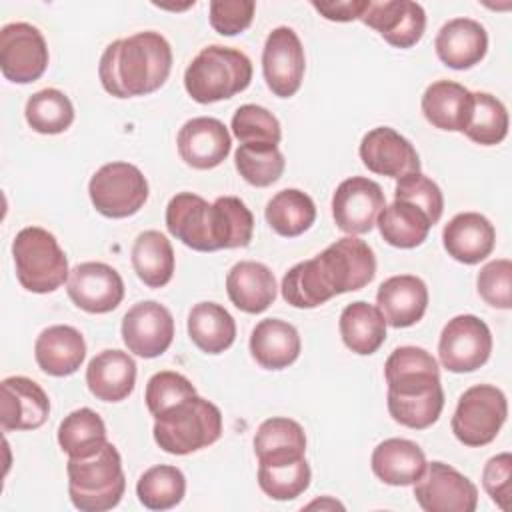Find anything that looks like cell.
Returning a JSON list of instances; mask_svg holds the SVG:
<instances>
[{"instance_id":"obj_1","label":"cell","mask_w":512,"mask_h":512,"mask_svg":"<svg viewBox=\"0 0 512 512\" xmlns=\"http://www.w3.org/2000/svg\"><path fill=\"white\" fill-rule=\"evenodd\" d=\"M374 274L372 248L356 236H344L314 258L294 264L282 278V298L294 308H316L338 294L364 288Z\"/></svg>"},{"instance_id":"obj_2","label":"cell","mask_w":512,"mask_h":512,"mask_svg":"<svg viewBox=\"0 0 512 512\" xmlns=\"http://www.w3.org/2000/svg\"><path fill=\"white\" fill-rule=\"evenodd\" d=\"M166 228L196 252L244 248L254 234V216L236 196H220L208 204L202 196L180 192L166 206Z\"/></svg>"},{"instance_id":"obj_3","label":"cell","mask_w":512,"mask_h":512,"mask_svg":"<svg viewBox=\"0 0 512 512\" xmlns=\"http://www.w3.org/2000/svg\"><path fill=\"white\" fill-rule=\"evenodd\" d=\"M388 412L394 422L424 430L432 426L444 408V390L436 358L418 346L396 348L386 364Z\"/></svg>"},{"instance_id":"obj_4","label":"cell","mask_w":512,"mask_h":512,"mask_svg":"<svg viewBox=\"0 0 512 512\" xmlns=\"http://www.w3.org/2000/svg\"><path fill=\"white\" fill-rule=\"evenodd\" d=\"M172 48L160 32H138L110 42L98 64L102 88L116 98L146 96L168 80Z\"/></svg>"},{"instance_id":"obj_5","label":"cell","mask_w":512,"mask_h":512,"mask_svg":"<svg viewBox=\"0 0 512 512\" xmlns=\"http://www.w3.org/2000/svg\"><path fill=\"white\" fill-rule=\"evenodd\" d=\"M220 436V408L198 394H190L154 416V440L168 454L184 456L202 450Z\"/></svg>"},{"instance_id":"obj_6","label":"cell","mask_w":512,"mask_h":512,"mask_svg":"<svg viewBox=\"0 0 512 512\" xmlns=\"http://www.w3.org/2000/svg\"><path fill=\"white\" fill-rule=\"evenodd\" d=\"M68 494L82 512H106L118 506L126 490L120 452L106 442L86 458H70L66 464Z\"/></svg>"},{"instance_id":"obj_7","label":"cell","mask_w":512,"mask_h":512,"mask_svg":"<svg viewBox=\"0 0 512 512\" xmlns=\"http://www.w3.org/2000/svg\"><path fill=\"white\" fill-rule=\"evenodd\" d=\"M252 80L250 58L236 48H202L184 72V88L198 104H212L246 90Z\"/></svg>"},{"instance_id":"obj_8","label":"cell","mask_w":512,"mask_h":512,"mask_svg":"<svg viewBox=\"0 0 512 512\" xmlns=\"http://www.w3.org/2000/svg\"><path fill=\"white\" fill-rule=\"evenodd\" d=\"M12 256L16 278L28 292H54L70 276L64 250L54 234L40 226H26L16 234L12 242Z\"/></svg>"},{"instance_id":"obj_9","label":"cell","mask_w":512,"mask_h":512,"mask_svg":"<svg viewBox=\"0 0 512 512\" xmlns=\"http://www.w3.org/2000/svg\"><path fill=\"white\" fill-rule=\"evenodd\" d=\"M506 416L508 402L504 392L492 384H476L458 398L450 424L458 442L478 448L498 436Z\"/></svg>"},{"instance_id":"obj_10","label":"cell","mask_w":512,"mask_h":512,"mask_svg":"<svg viewBox=\"0 0 512 512\" xmlns=\"http://www.w3.org/2000/svg\"><path fill=\"white\" fill-rule=\"evenodd\" d=\"M88 194L96 212L106 218H128L148 200V182L138 166L108 162L94 172Z\"/></svg>"},{"instance_id":"obj_11","label":"cell","mask_w":512,"mask_h":512,"mask_svg":"<svg viewBox=\"0 0 512 512\" xmlns=\"http://www.w3.org/2000/svg\"><path fill=\"white\" fill-rule=\"evenodd\" d=\"M492 352V334L484 320L460 314L448 320L438 340L440 364L456 374L474 372L484 366Z\"/></svg>"},{"instance_id":"obj_12","label":"cell","mask_w":512,"mask_h":512,"mask_svg":"<svg viewBox=\"0 0 512 512\" xmlns=\"http://www.w3.org/2000/svg\"><path fill=\"white\" fill-rule=\"evenodd\" d=\"M414 498L426 512H474L478 488L456 468L436 460L414 482Z\"/></svg>"},{"instance_id":"obj_13","label":"cell","mask_w":512,"mask_h":512,"mask_svg":"<svg viewBox=\"0 0 512 512\" xmlns=\"http://www.w3.org/2000/svg\"><path fill=\"white\" fill-rule=\"evenodd\" d=\"M48 66L42 32L28 22H12L0 30V70L14 84L38 80Z\"/></svg>"},{"instance_id":"obj_14","label":"cell","mask_w":512,"mask_h":512,"mask_svg":"<svg viewBox=\"0 0 512 512\" xmlns=\"http://www.w3.org/2000/svg\"><path fill=\"white\" fill-rule=\"evenodd\" d=\"M306 56L298 34L288 26L274 28L262 50V72L266 86L278 98L294 96L304 78Z\"/></svg>"},{"instance_id":"obj_15","label":"cell","mask_w":512,"mask_h":512,"mask_svg":"<svg viewBox=\"0 0 512 512\" xmlns=\"http://www.w3.org/2000/svg\"><path fill=\"white\" fill-rule=\"evenodd\" d=\"M384 206L386 198L380 184L364 176L342 180L332 196L334 222L350 236L370 232Z\"/></svg>"},{"instance_id":"obj_16","label":"cell","mask_w":512,"mask_h":512,"mask_svg":"<svg viewBox=\"0 0 512 512\" xmlns=\"http://www.w3.org/2000/svg\"><path fill=\"white\" fill-rule=\"evenodd\" d=\"M120 332L132 354L156 358L164 354L174 340V318L160 302L144 300L124 314Z\"/></svg>"},{"instance_id":"obj_17","label":"cell","mask_w":512,"mask_h":512,"mask_svg":"<svg viewBox=\"0 0 512 512\" xmlns=\"http://www.w3.org/2000/svg\"><path fill=\"white\" fill-rule=\"evenodd\" d=\"M68 296L84 312L106 314L124 298L122 276L104 262H82L70 270Z\"/></svg>"},{"instance_id":"obj_18","label":"cell","mask_w":512,"mask_h":512,"mask_svg":"<svg viewBox=\"0 0 512 512\" xmlns=\"http://www.w3.org/2000/svg\"><path fill=\"white\" fill-rule=\"evenodd\" d=\"M362 164L380 176L402 178L420 172V156L416 148L390 126H378L364 134L358 148Z\"/></svg>"},{"instance_id":"obj_19","label":"cell","mask_w":512,"mask_h":512,"mask_svg":"<svg viewBox=\"0 0 512 512\" xmlns=\"http://www.w3.org/2000/svg\"><path fill=\"white\" fill-rule=\"evenodd\" d=\"M360 20L394 48H412L426 30V12L412 0H370Z\"/></svg>"},{"instance_id":"obj_20","label":"cell","mask_w":512,"mask_h":512,"mask_svg":"<svg viewBox=\"0 0 512 512\" xmlns=\"http://www.w3.org/2000/svg\"><path fill=\"white\" fill-rule=\"evenodd\" d=\"M178 154L180 158L196 168V170H210L216 168L226 160L232 148L230 132L218 118L198 116L178 130Z\"/></svg>"},{"instance_id":"obj_21","label":"cell","mask_w":512,"mask_h":512,"mask_svg":"<svg viewBox=\"0 0 512 512\" xmlns=\"http://www.w3.org/2000/svg\"><path fill=\"white\" fill-rule=\"evenodd\" d=\"M0 424L4 432L36 430L50 414L46 392L26 376H8L0 384Z\"/></svg>"},{"instance_id":"obj_22","label":"cell","mask_w":512,"mask_h":512,"mask_svg":"<svg viewBox=\"0 0 512 512\" xmlns=\"http://www.w3.org/2000/svg\"><path fill=\"white\" fill-rule=\"evenodd\" d=\"M376 304L386 324L408 328L422 320L428 308V288L424 280L412 274L390 276L378 286Z\"/></svg>"},{"instance_id":"obj_23","label":"cell","mask_w":512,"mask_h":512,"mask_svg":"<svg viewBox=\"0 0 512 512\" xmlns=\"http://www.w3.org/2000/svg\"><path fill=\"white\" fill-rule=\"evenodd\" d=\"M434 48L448 68L468 70L486 56L488 34L472 18H452L438 30Z\"/></svg>"},{"instance_id":"obj_24","label":"cell","mask_w":512,"mask_h":512,"mask_svg":"<svg viewBox=\"0 0 512 512\" xmlns=\"http://www.w3.org/2000/svg\"><path fill=\"white\" fill-rule=\"evenodd\" d=\"M442 244L456 262L478 264L488 258L496 244V230L478 212L456 214L442 230Z\"/></svg>"},{"instance_id":"obj_25","label":"cell","mask_w":512,"mask_h":512,"mask_svg":"<svg viewBox=\"0 0 512 512\" xmlns=\"http://www.w3.org/2000/svg\"><path fill=\"white\" fill-rule=\"evenodd\" d=\"M34 358L38 368L50 376L74 374L86 358V342L80 330L68 324L48 326L40 332L34 344Z\"/></svg>"},{"instance_id":"obj_26","label":"cell","mask_w":512,"mask_h":512,"mask_svg":"<svg viewBox=\"0 0 512 512\" xmlns=\"http://www.w3.org/2000/svg\"><path fill=\"white\" fill-rule=\"evenodd\" d=\"M86 384L98 400L120 402L134 390L136 362L124 350H102L88 362Z\"/></svg>"},{"instance_id":"obj_27","label":"cell","mask_w":512,"mask_h":512,"mask_svg":"<svg viewBox=\"0 0 512 512\" xmlns=\"http://www.w3.org/2000/svg\"><path fill=\"white\" fill-rule=\"evenodd\" d=\"M226 292L238 310L260 314L276 298V280L266 264L242 260L230 268L226 276Z\"/></svg>"},{"instance_id":"obj_28","label":"cell","mask_w":512,"mask_h":512,"mask_svg":"<svg viewBox=\"0 0 512 512\" xmlns=\"http://www.w3.org/2000/svg\"><path fill=\"white\" fill-rule=\"evenodd\" d=\"M472 112V92L458 82H432L422 94L424 118L440 130L464 132Z\"/></svg>"},{"instance_id":"obj_29","label":"cell","mask_w":512,"mask_h":512,"mask_svg":"<svg viewBox=\"0 0 512 512\" xmlns=\"http://www.w3.org/2000/svg\"><path fill=\"white\" fill-rule=\"evenodd\" d=\"M298 330L278 318L260 320L250 336V354L266 370L288 368L300 356Z\"/></svg>"},{"instance_id":"obj_30","label":"cell","mask_w":512,"mask_h":512,"mask_svg":"<svg viewBox=\"0 0 512 512\" xmlns=\"http://www.w3.org/2000/svg\"><path fill=\"white\" fill-rule=\"evenodd\" d=\"M426 464L422 448L406 438H388L372 452L374 474L390 486L414 484L422 476Z\"/></svg>"},{"instance_id":"obj_31","label":"cell","mask_w":512,"mask_h":512,"mask_svg":"<svg viewBox=\"0 0 512 512\" xmlns=\"http://www.w3.org/2000/svg\"><path fill=\"white\" fill-rule=\"evenodd\" d=\"M338 326L348 350L360 356H370L384 344L388 324L378 306L358 300L342 310Z\"/></svg>"},{"instance_id":"obj_32","label":"cell","mask_w":512,"mask_h":512,"mask_svg":"<svg viewBox=\"0 0 512 512\" xmlns=\"http://www.w3.org/2000/svg\"><path fill=\"white\" fill-rule=\"evenodd\" d=\"M188 336L206 354H220L234 344L236 322L216 302H198L188 314Z\"/></svg>"},{"instance_id":"obj_33","label":"cell","mask_w":512,"mask_h":512,"mask_svg":"<svg viewBox=\"0 0 512 512\" xmlns=\"http://www.w3.org/2000/svg\"><path fill=\"white\" fill-rule=\"evenodd\" d=\"M254 454L258 464L302 458L306 454L304 428L292 418L274 416L264 420L254 434Z\"/></svg>"},{"instance_id":"obj_34","label":"cell","mask_w":512,"mask_h":512,"mask_svg":"<svg viewBox=\"0 0 512 512\" xmlns=\"http://www.w3.org/2000/svg\"><path fill=\"white\" fill-rule=\"evenodd\" d=\"M132 268L148 288H162L174 274V250L158 230H144L132 246Z\"/></svg>"},{"instance_id":"obj_35","label":"cell","mask_w":512,"mask_h":512,"mask_svg":"<svg viewBox=\"0 0 512 512\" xmlns=\"http://www.w3.org/2000/svg\"><path fill=\"white\" fill-rule=\"evenodd\" d=\"M380 236L394 248L420 246L432 228L430 218L414 204L394 200L384 206L376 218Z\"/></svg>"},{"instance_id":"obj_36","label":"cell","mask_w":512,"mask_h":512,"mask_svg":"<svg viewBox=\"0 0 512 512\" xmlns=\"http://www.w3.org/2000/svg\"><path fill=\"white\" fill-rule=\"evenodd\" d=\"M264 216L276 234L294 238L304 234L314 224L316 206L306 192L298 188H286L268 200Z\"/></svg>"},{"instance_id":"obj_37","label":"cell","mask_w":512,"mask_h":512,"mask_svg":"<svg viewBox=\"0 0 512 512\" xmlns=\"http://www.w3.org/2000/svg\"><path fill=\"white\" fill-rule=\"evenodd\" d=\"M106 442L104 420L92 408L70 412L58 426V444L70 458L92 456Z\"/></svg>"},{"instance_id":"obj_38","label":"cell","mask_w":512,"mask_h":512,"mask_svg":"<svg viewBox=\"0 0 512 512\" xmlns=\"http://www.w3.org/2000/svg\"><path fill=\"white\" fill-rule=\"evenodd\" d=\"M186 494V478L180 468L158 464L148 468L136 484V496L148 510H170L182 502Z\"/></svg>"},{"instance_id":"obj_39","label":"cell","mask_w":512,"mask_h":512,"mask_svg":"<svg viewBox=\"0 0 512 512\" xmlns=\"http://www.w3.org/2000/svg\"><path fill=\"white\" fill-rule=\"evenodd\" d=\"M24 116L34 132L60 134L74 122V106L62 90L44 88L28 98Z\"/></svg>"},{"instance_id":"obj_40","label":"cell","mask_w":512,"mask_h":512,"mask_svg":"<svg viewBox=\"0 0 512 512\" xmlns=\"http://www.w3.org/2000/svg\"><path fill=\"white\" fill-rule=\"evenodd\" d=\"M310 466L306 456L280 462L258 464V484L272 500H294L310 486Z\"/></svg>"},{"instance_id":"obj_41","label":"cell","mask_w":512,"mask_h":512,"mask_svg":"<svg viewBox=\"0 0 512 512\" xmlns=\"http://www.w3.org/2000/svg\"><path fill=\"white\" fill-rule=\"evenodd\" d=\"M464 134L482 146L500 144L508 134L506 106L488 92H472V112Z\"/></svg>"},{"instance_id":"obj_42","label":"cell","mask_w":512,"mask_h":512,"mask_svg":"<svg viewBox=\"0 0 512 512\" xmlns=\"http://www.w3.org/2000/svg\"><path fill=\"white\" fill-rule=\"evenodd\" d=\"M234 164L248 184L266 188L282 176L286 160L278 146L240 144L234 152Z\"/></svg>"},{"instance_id":"obj_43","label":"cell","mask_w":512,"mask_h":512,"mask_svg":"<svg viewBox=\"0 0 512 512\" xmlns=\"http://www.w3.org/2000/svg\"><path fill=\"white\" fill-rule=\"evenodd\" d=\"M232 134L240 144L278 146L282 138L278 118L258 104H244L232 116Z\"/></svg>"},{"instance_id":"obj_44","label":"cell","mask_w":512,"mask_h":512,"mask_svg":"<svg viewBox=\"0 0 512 512\" xmlns=\"http://www.w3.org/2000/svg\"><path fill=\"white\" fill-rule=\"evenodd\" d=\"M394 200H402L418 206L430 218L432 226L440 220L444 210L442 190L434 180H430L422 172H412L398 178L394 188Z\"/></svg>"},{"instance_id":"obj_45","label":"cell","mask_w":512,"mask_h":512,"mask_svg":"<svg viewBox=\"0 0 512 512\" xmlns=\"http://www.w3.org/2000/svg\"><path fill=\"white\" fill-rule=\"evenodd\" d=\"M480 298L500 310L512 308V262L498 258L482 266L476 278Z\"/></svg>"},{"instance_id":"obj_46","label":"cell","mask_w":512,"mask_h":512,"mask_svg":"<svg viewBox=\"0 0 512 512\" xmlns=\"http://www.w3.org/2000/svg\"><path fill=\"white\" fill-rule=\"evenodd\" d=\"M190 394H196V388L186 376L172 370H162L148 380L144 400L150 414L156 416Z\"/></svg>"},{"instance_id":"obj_47","label":"cell","mask_w":512,"mask_h":512,"mask_svg":"<svg viewBox=\"0 0 512 512\" xmlns=\"http://www.w3.org/2000/svg\"><path fill=\"white\" fill-rule=\"evenodd\" d=\"M254 10L256 2L252 0H212L210 26L222 36H236L252 24Z\"/></svg>"},{"instance_id":"obj_48","label":"cell","mask_w":512,"mask_h":512,"mask_svg":"<svg viewBox=\"0 0 512 512\" xmlns=\"http://www.w3.org/2000/svg\"><path fill=\"white\" fill-rule=\"evenodd\" d=\"M510 478L512 456L508 452L492 456L482 470V486L502 510L510 508Z\"/></svg>"},{"instance_id":"obj_49","label":"cell","mask_w":512,"mask_h":512,"mask_svg":"<svg viewBox=\"0 0 512 512\" xmlns=\"http://www.w3.org/2000/svg\"><path fill=\"white\" fill-rule=\"evenodd\" d=\"M370 0H336V2H312V8L318 10L326 20L332 22H352L360 20L366 12Z\"/></svg>"}]
</instances>
